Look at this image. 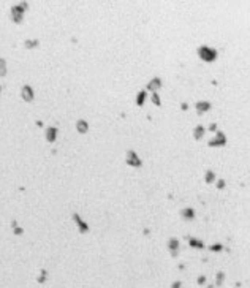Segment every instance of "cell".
<instances>
[{"label": "cell", "instance_id": "cell-1", "mask_svg": "<svg viewBox=\"0 0 250 288\" xmlns=\"http://www.w3.org/2000/svg\"><path fill=\"white\" fill-rule=\"evenodd\" d=\"M27 6H29L27 2H21V3L13 5L10 8V18L14 24H21L22 22V16H24V11L27 10Z\"/></svg>", "mask_w": 250, "mask_h": 288}, {"label": "cell", "instance_id": "cell-2", "mask_svg": "<svg viewBox=\"0 0 250 288\" xmlns=\"http://www.w3.org/2000/svg\"><path fill=\"white\" fill-rule=\"evenodd\" d=\"M198 56H200L201 60L204 62H214L218 56V51L215 48H209V46H200L198 48Z\"/></svg>", "mask_w": 250, "mask_h": 288}, {"label": "cell", "instance_id": "cell-3", "mask_svg": "<svg viewBox=\"0 0 250 288\" xmlns=\"http://www.w3.org/2000/svg\"><path fill=\"white\" fill-rule=\"evenodd\" d=\"M125 162H127L128 166H133V168H139V166H143L141 158L136 155V152H135L133 149L127 150V155H125Z\"/></svg>", "mask_w": 250, "mask_h": 288}, {"label": "cell", "instance_id": "cell-4", "mask_svg": "<svg viewBox=\"0 0 250 288\" xmlns=\"http://www.w3.org/2000/svg\"><path fill=\"white\" fill-rule=\"evenodd\" d=\"M225 144H226V136H225V133H222V131H217L215 138L210 139V141L208 143V146H210V147H217V146H225Z\"/></svg>", "mask_w": 250, "mask_h": 288}, {"label": "cell", "instance_id": "cell-5", "mask_svg": "<svg viewBox=\"0 0 250 288\" xmlns=\"http://www.w3.org/2000/svg\"><path fill=\"white\" fill-rule=\"evenodd\" d=\"M21 97H22V100H24V102L30 103V102L33 100V97H35V93H33V89L30 87L29 84L22 85V89H21Z\"/></svg>", "mask_w": 250, "mask_h": 288}, {"label": "cell", "instance_id": "cell-6", "mask_svg": "<svg viewBox=\"0 0 250 288\" xmlns=\"http://www.w3.org/2000/svg\"><path fill=\"white\" fill-rule=\"evenodd\" d=\"M162 87V79H160L158 76H155V78H152V79L149 81V84H147V90L149 92H157L158 89Z\"/></svg>", "mask_w": 250, "mask_h": 288}, {"label": "cell", "instance_id": "cell-7", "mask_svg": "<svg viewBox=\"0 0 250 288\" xmlns=\"http://www.w3.org/2000/svg\"><path fill=\"white\" fill-rule=\"evenodd\" d=\"M73 220H75L76 223H78V227H79V231H81V233H87V231H89L87 223L81 220V217H79V214H78V212H73Z\"/></svg>", "mask_w": 250, "mask_h": 288}, {"label": "cell", "instance_id": "cell-8", "mask_svg": "<svg viewBox=\"0 0 250 288\" xmlns=\"http://www.w3.org/2000/svg\"><path fill=\"white\" fill-rule=\"evenodd\" d=\"M210 106H212V104H210L209 102H196L195 103V108H196L198 114H204L206 111L210 109Z\"/></svg>", "mask_w": 250, "mask_h": 288}, {"label": "cell", "instance_id": "cell-9", "mask_svg": "<svg viewBox=\"0 0 250 288\" xmlns=\"http://www.w3.org/2000/svg\"><path fill=\"white\" fill-rule=\"evenodd\" d=\"M57 127H48L46 128V141L48 143H54L57 138Z\"/></svg>", "mask_w": 250, "mask_h": 288}, {"label": "cell", "instance_id": "cell-10", "mask_svg": "<svg viewBox=\"0 0 250 288\" xmlns=\"http://www.w3.org/2000/svg\"><path fill=\"white\" fill-rule=\"evenodd\" d=\"M168 248H169L171 255H177V250H179V241H177V239H169V242H168Z\"/></svg>", "mask_w": 250, "mask_h": 288}, {"label": "cell", "instance_id": "cell-11", "mask_svg": "<svg viewBox=\"0 0 250 288\" xmlns=\"http://www.w3.org/2000/svg\"><path fill=\"white\" fill-rule=\"evenodd\" d=\"M204 131H206V128L203 127V125H196V127L193 128V138L196 139V141H198V139H201L203 136H204Z\"/></svg>", "mask_w": 250, "mask_h": 288}, {"label": "cell", "instance_id": "cell-12", "mask_svg": "<svg viewBox=\"0 0 250 288\" xmlns=\"http://www.w3.org/2000/svg\"><path fill=\"white\" fill-rule=\"evenodd\" d=\"M76 128H78V131L79 133H87V130H89V124L85 122L84 119H79L76 122Z\"/></svg>", "mask_w": 250, "mask_h": 288}, {"label": "cell", "instance_id": "cell-13", "mask_svg": "<svg viewBox=\"0 0 250 288\" xmlns=\"http://www.w3.org/2000/svg\"><path fill=\"white\" fill-rule=\"evenodd\" d=\"M146 97H147V92L146 90L138 92V95H136V104H138V106H143L144 102H146Z\"/></svg>", "mask_w": 250, "mask_h": 288}, {"label": "cell", "instance_id": "cell-14", "mask_svg": "<svg viewBox=\"0 0 250 288\" xmlns=\"http://www.w3.org/2000/svg\"><path fill=\"white\" fill-rule=\"evenodd\" d=\"M182 217H184V219H187V220H192V219H195V211H193L192 208L182 209Z\"/></svg>", "mask_w": 250, "mask_h": 288}, {"label": "cell", "instance_id": "cell-15", "mask_svg": "<svg viewBox=\"0 0 250 288\" xmlns=\"http://www.w3.org/2000/svg\"><path fill=\"white\" fill-rule=\"evenodd\" d=\"M38 44H40V41H38V40H25L24 41V48H27V49L38 48Z\"/></svg>", "mask_w": 250, "mask_h": 288}, {"label": "cell", "instance_id": "cell-16", "mask_svg": "<svg viewBox=\"0 0 250 288\" xmlns=\"http://www.w3.org/2000/svg\"><path fill=\"white\" fill-rule=\"evenodd\" d=\"M204 181L208 182V184H212V182L215 181V173H214V171H206V177H204Z\"/></svg>", "mask_w": 250, "mask_h": 288}, {"label": "cell", "instance_id": "cell-17", "mask_svg": "<svg viewBox=\"0 0 250 288\" xmlns=\"http://www.w3.org/2000/svg\"><path fill=\"white\" fill-rule=\"evenodd\" d=\"M189 242H190V246H192V247H198V248H203V247H204V244H203L201 241H196V239H193V237H190Z\"/></svg>", "mask_w": 250, "mask_h": 288}, {"label": "cell", "instance_id": "cell-18", "mask_svg": "<svg viewBox=\"0 0 250 288\" xmlns=\"http://www.w3.org/2000/svg\"><path fill=\"white\" fill-rule=\"evenodd\" d=\"M0 75L2 76H5L6 75V62H5V59H0Z\"/></svg>", "mask_w": 250, "mask_h": 288}, {"label": "cell", "instance_id": "cell-19", "mask_svg": "<svg viewBox=\"0 0 250 288\" xmlns=\"http://www.w3.org/2000/svg\"><path fill=\"white\" fill-rule=\"evenodd\" d=\"M150 100H152V103L157 104V106H160V104H162V102H160V97H158L157 92H154V93L150 95Z\"/></svg>", "mask_w": 250, "mask_h": 288}, {"label": "cell", "instance_id": "cell-20", "mask_svg": "<svg viewBox=\"0 0 250 288\" xmlns=\"http://www.w3.org/2000/svg\"><path fill=\"white\" fill-rule=\"evenodd\" d=\"M223 277H225L223 272H218V274H217V285H222V282H223Z\"/></svg>", "mask_w": 250, "mask_h": 288}, {"label": "cell", "instance_id": "cell-21", "mask_svg": "<svg viewBox=\"0 0 250 288\" xmlns=\"http://www.w3.org/2000/svg\"><path fill=\"white\" fill-rule=\"evenodd\" d=\"M222 248H223V247H222L220 244H215V246H210V250H212V252H220Z\"/></svg>", "mask_w": 250, "mask_h": 288}, {"label": "cell", "instance_id": "cell-22", "mask_svg": "<svg viewBox=\"0 0 250 288\" xmlns=\"http://www.w3.org/2000/svg\"><path fill=\"white\" fill-rule=\"evenodd\" d=\"M44 280H46V271L43 269V271H41V275H40V277H38V282H40V283H43V282H44Z\"/></svg>", "mask_w": 250, "mask_h": 288}, {"label": "cell", "instance_id": "cell-23", "mask_svg": "<svg viewBox=\"0 0 250 288\" xmlns=\"http://www.w3.org/2000/svg\"><path fill=\"white\" fill-rule=\"evenodd\" d=\"M225 187V179H218L217 181V188H223Z\"/></svg>", "mask_w": 250, "mask_h": 288}, {"label": "cell", "instance_id": "cell-24", "mask_svg": "<svg viewBox=\"0 0 250 288\" xmlns=\"http://www.w3.org/2000/svg\"><path fill=\"white\" fill-rule=\"evenodd\" d=\"M209 130H210V131H217V124H210V125H209Z\"/></svg>", "mask_w": 250, "mask_h": 288}, {"label": "cell", "instance_id": "cell-25", "mask_svg": "<svg viewBox=\"0 0 250 288\" xmlns=\"http://www.w3.org/2000/svg\"><path fill=\"white\" fill-rule=\"evenodd\" d=\"M14 233H16V234H22V228H18V227H14Z\"/></svg>", "mask_w": 250, "mask_h": 288}, {"label": "cell", "instance_id": "cell-26", "mask_svg": "<svg viewBox=\"0 0 250 288\" xmlns=\"http://www.w3.org/2000/svg\"><path fill=\"white\" fill-rule=\"evenodd\" d=\"M181 285H182V283H181V282H174V283H173V285H171V288H179V287H181Z\"/></svg>", "mask_w": 250, "mask_h": 288}, {"label": "cell", "instance_id": "cell-27", "mask_svg": "<svg viewBox=\"0 0 250 288\" xmlns=\"http://www.w3.org/2000/svg\"><path fill=\"white\" fill-rule=\"evenodd\" d=\"M181 108L185 111V109H189V104H187V103H181Z\"/></svg>", "mask_w": 250, "mask_h": 288}, {"label": "cell", "instance_id": "cell-28", "mask_svg": "<svg viewBox=\"0 0 250 288\" xmlns=\"http://www.w3.org/2000/svg\"><path fill=\"white\" fill-rule=\"evenodd\" d=\"M206 282V277H200L198 279V283H204Z\"/></svg>", "mask_w": 250, "mask_h": 288}, {"label": "cell", "instance_id": "cell-29", "mask_svg": "<svg viewBox=\"0 0 250 288\" xmlns=\"http://www.w3.org/2000/svg\"><path fill=\"white\" fill-rule=\"evenodd\" d=\"M209 288H212V287H209Z\"/></svg>", "mask_w": 250, "mask_h": 288}]
</instances>
